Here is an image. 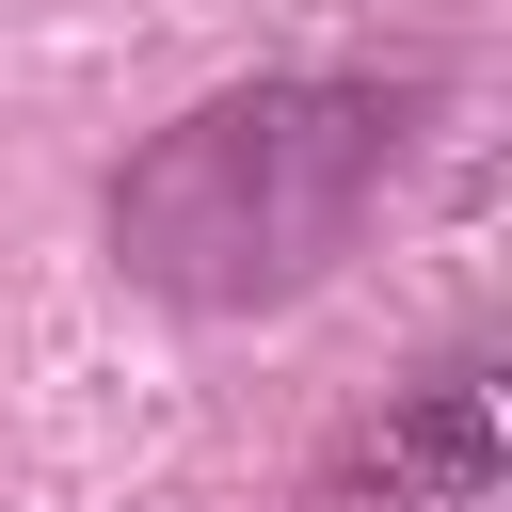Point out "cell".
I'll return each instance as SVG.
<instances>
[{
	"label": "cell",
	"mask_w": 512,
	"mask_h": 512,
	"mask_svg": "<svg viewBox=\"0 0 512 512\" xmlns=\"http://www.w3.org/2000/svg\"><path fill=\"white\" fill-rule=\"evenodd\" d=\"M496 496V384L480 368H432L384 400V432L336 464V512H480Z\"/></svg>",
	"instance_id": "2"
},
{
	"label": "cell",
	"mask_w": 512,
	"mask_h": 512,
	"mask_svg": "<svg viewBox=\"0 0 512 512\" xmlns=\"http://www.w3.org/2000/svg\"><path fill=\"white\" fill-rule=\"evenodd\" d=\"M400 144H416L400 80H336V64L224 80L112 176V256H128V288H160L192 320L304 304L400 192Z\"/></svg>",
	"instance_id": "1"
}]
</instances>
